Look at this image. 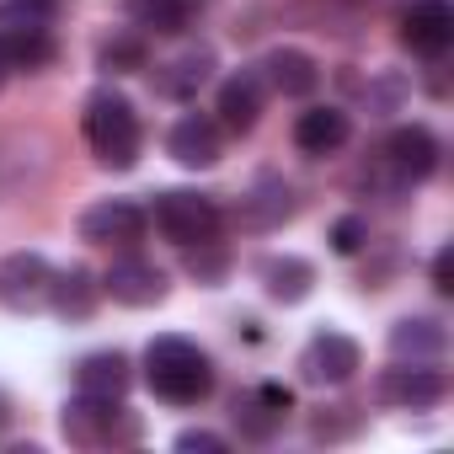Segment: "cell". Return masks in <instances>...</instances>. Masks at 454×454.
<instances>
[{
	"instance_id": "obj_1",
	"label": "cell",
	"mask_w": 454,
	"mask_h": 454,
	"mask_svg": "<svg viewBox=\"0 0 454 454\" xmlns=\"http://www.w3.org/2000/svg\"><path fill=\"white\" fill-rule=\"evenodd\" d=\"M145 380L160 401L171 406H198L208 390H214V364L198 342L187 337H155L145 348Z\"/></svg>"
},
{
	"instance_id": "obj_2",
	"label": "cell",
	"mask_w": 454,
	"mask_h": 454,
	"mask_svg": "<svg viewBox=\"0 0 454 454\" xmlns=\"http://www.w3.org/2000/svg\"><path fill=\"white\" fill-rule=\"evenodd\" d=\"M81 123H86V145L97 150L102 166L129 171V166L139 160V113H134V102H129L123 91H113V86L91 91Z\"/></svg>"
},
{
	"instance_id": "obj_3",
	"label": "cell",
	"mask_w": 454,
	"mask_h": 454,
	"mask_svg": "<svg viewBox=\"0 0 454 454\" xmlns=\"http://www.w3.org/2000/svg\"><path fill=\"white\" fill-rule=\"evenodd\" d=\"M155 231H160L171 247H182V252L214 247V236H219V203H214L208 192L171 187V192L155 198Z\"/></svg>"
},
{
	"instance_id": "obj_4",
	"label": "cell",
	"mask_w": 454,
	"mask_h": 454,
	"mask_svg": "<svg viewBox=\"0 0 454 454\" xmlns=\"http://www.w3.org/2000/svg\"><path fill=\"white\" fill-rule=\"evenodd\" d=\"M65 438L81 443V449H102V443H134L139 438V417L113 401V395H75L65 406Z\"/></svg>"
},
{
	"instance_id": "obj_5",
	"label": "cell",
	"mask_w": 454,
	"mask_h": 454,
	"mask_svg": "<svg viewBox=\"0 0 454 454\" xmlns=\"http://www.w3.org/2000/svg\"><path fill=\"white\" fill-rule=\"evenodd\" d=\"M358 369H364V353H358V342L342 337V332H316V337L305 342V353H300L305 385H348Z\"/></svg>"
},
{
	"instance_id": "obj_6",
	"label": "cell",
	"mask_w": 454,
	"mask_h": 454,
	"mask_svg": "<svg viewBox=\"0 0 454 454\" xmlns=\"http://www.w3.org/2000/svg\"><path fill=\"white\" fill-rule=\"evenodd\" d=\"M374 395L385 401V406H406V411H422V406H438L443 395H449V380L433 369V364H395V369H385L380 380H374Z\"/></svg>"
},
{
	"instance_id": "obj_7",
	"label": "cell",
	"mask_w": 454,
	"mask_h": 454,
	"mask_svg": "<svg viewBox=\"0 0 454 454\" xmlns=\"http://www.w3.org/2000/svg\"><path fill=\"white\" fill-rule=\"evenodd\" d=\"M54 289V268L43 252H12L0 262V300L12 310H43Z\"/></svg>"
},
{
	"instance_id": "obj_8",
	"label": "cell",
	"mask_w": 454,
	"mask_h": 454,
	"mask_svg": "<svg viewBox=\"0 0 454 454\" xmlns=\"http://www.w3.org/2000/svg\"><path fill=\"white\" fill-rule=\"evenodd\" d=\"M401 43L422 59H438L449 54L454 43V6L449 0H411V6L401 12Z\"/></svg>"
},
{
	"instance_id": "obj_9",
	"label": "cell",
	"mask_w": 454,
	"mask_h": 454,
	"mask_svg": "<svg viewBox=\"0 0 454 454\" xmlns=\"http://www.w3.org/2000/svg\"><path fill=\"white\" fill-rule=\"evenodd\" d=\"M145 208L139 203H129V198H102V203H91L86 214H81V241H91V247H134L139 236H145Z\"/></svg>"
},
{
	"instance_id": "obj_10",
	"label": "cell",
	"mask_w": 454,
	"mask_h": 454,
	"mask_svg": "<svg viewBox=\"0 0 454 454\" xmlns=\"http://www.w3.org/2000/svg\"><path fill=\"white\" fill-rule=\"evenodd\" d=\"M385 166H390V182L395 187H411V182H427L438 171V139L433 129L422 123H406L385 139Z\"/></svg>"
},
{
	"instance_id": "obj_11",
	"label": "cell",
	"mask_w": 454,
	"mask_h": 454,
	"mask_svg": "<svg viewBox=\"0 0 454 454\" xmlns=\"http://www.w3.org/2000/svg\"><path fill=\"white\" fill-rule=\"evenodd\" d=\"M102 294H113L129 310H150V305L166 300V273L155 262H145V257H123V262H113L102 273Z\"/></svg>"
},
{
	"instance_id": "obj_12",
	"label": "cell",
	"mask_w": 454,
	"mask_h": 454,
	"mask_svg": "<svg viewBox=\"0 0 454 454\" xmlns=\"http://www.w3.org/2000/svg\"><path fill=\"white\" fill-rule=\"evenodd\" d=\"M166 150H171L176 166H187V171H208V166L224 155V145H219V123L203 118V113H182V118L171 123V134H166Z\"/></svg>"
},
{
	"instance_id": "obj_13",
	"label": "cell",
	"mask_w": 454,
	"mask_h": 454,
	"mask_svg": "<svg viewBox=\"0 0 454 454\" xmlns=\"http://www.w3.org/2000/svg\"><path fill=\"white\" fill-rule=\"evenodd\" d=\"M449 348V326L433 321V316H406L390 326V353L395 358H411V364H438Z\"/></svg>"
},
{
	"instance_id": "obj_14",
	"label": "cell",
	"mask_w": 454,
	"mask_h": 454,
	"mask_svg": "<svg viewBox=\"0 0 454 454\" xmlns=\"http://www.w3.org/2000/svg\"><path fill=\"white\" fill-rule=\"evenodd\" d=\"M348 134H353V123H348L342 107H310V113L294 118V145L305 155H337L348 145Z\"/></svg>"
},
{
	"instance_id": "obj_15",
	"label": "cell",
	"mask_w": 454,
	"mask_h": 454,
	"mask_svg": "<svg viewBox=\"0 0 454 454\" xmlns=\"http://www.w3.org/2000/svg\"><path fill=\"white\" fill-rule=\"evenodd\" d=\"M257 118H262V75L241 70V75H231L219 86V123L231 134H247Z\"/></svg>"
},
{
	"instance_id": "obj_16",
	"label": "cell",
	"mask_w": 454,
	"mask_h": 454,
	"mask_svg": "<svg viewBox=\"0 0 454 454\" xmlns=\"http://www.w3.org/2000/svg\"><path fill=\"white\" fill-rule=\"evenodd\" d=\"M262 70H268L273 91H284V97H310V91L321 86V65H316L305 49H273V54L262 59Z\"/></svg>"
},
{
	"instance_id": "obj_17",
	"label": "cell",
	"mask_w": 454,
	"mask_h": 454,
	"mask_svg": "<svg viewBox=\"0 0 454 454\" xmlns=\"http://www.w3.org/2000/svg\"><path fill=\"white\" fill-rule=\"evenodd\" d=\"M129 358L123 353H86L81 364H75V385L86 390V395H113V401H123V390H129Z\"/></svg>"
},
{
	"instance_id": "obj_18",
	"label": "cell",
	"mask_w": 454,
	"mask_h": 454,
	"mask_svg": "<svg viewBox=\"0 0 454 454\" xmlns=\"http://www.w3.org/2000/svg\"><path fill=\"white\" fill-rule=\"evenodd\" d=\"M208 70H214V54L192 49V54H182V59H171V65L155 70V91L171 97V102H187V97H198V86L208 81Z\"/></svg>"
},
{
	"instance_id": "obj_19",
	"label": "cell",
	"mask_w": 454,
	"mask_h": 454,
	"mask_svg": "<svg viewBox=\"0 0 454 454\" xmlns=\"http://www.w3.org/2000/svg\"><path fill=\"white\" fill-rule=\"evenodd\" d=\"M289 214H294V192L278 176H262L257 192L241 203V224H252V231H273V224H284Z\"/></svg>"
},
{
	"instance_id": "obj_20",
	"label": "cell",
	"mask_w": 454,
	"mask_h": 454,
	"mask_svg": "<svg viewBox=\"0 0 454 454\" xmlns=\"http://www.w3.org/2000/svg\"><path fill=\"white\" fill-rule=\"evenodd\" d=\"M262 284H268L273 300L300 305V300H310V289H316V268H310L305 257H268V262H262Z\"/></svg>"
},
{
	"instance_id": "obj_21",
	"label": "cell",
	"mask_w": 454,
	"mask_h": 454,
	"mask_svg": "<svg viewBox=\"0 0 454 454\" xmlns=\"http://www.w3.org/2000/svg\"><path fill=\"white\" fill-rule=\"evenodd\" d=\"M97 294H102V284H97L86 268H65V273H54L49 305H54L59 316H70V321H86V316H91V305H97Z\"/></svg>"
},
{
	"instance_id": "obj_22",
	"label": "cell",
	"mask_w": 454,
	"mask_h": 454,
	"mask_svg": "<svg viewBox=\"0 0 454 454\" xmlns=\"http://www.w3.org/2000/svg\"><path fill=\"white\" fill-rule=\"evenodd\" d=\"M198 12V0H129V17L134 27L145 33H160V38H176Z\"/></svg>"
},
{
	"instance_id": "obj_23",
	"label": "cell",
	"mask_w": 454,
	"mask_h": 454,
	"mask_svg": "<svg viewBox=\"0 0 454 454\" xmlns=\"http://www.w3.org/2000/svg\"><path fill=\"white\" fill-rule=\"evenodd\" d=\"M97 65H102L107 75H129V70H145V65H150V49H145V38H139V33H118V38H107V43H102Z\"/></svg>"
},
{
	"instance_id": "obj_24",
	"label": "cell",
	"mask_w": 454,
	"mask_h": 454,
	"mask_svg": "<svg viewBox=\"0 0 454 454\" xmlns=\"http://www.w3.org/2000/svg\"><path fill=\"white\" fill-rule=\"evenodd\" d=\"M326 241H332L337 257H353V252H364V241H369V224H364L358 214H342V219L332 224V236H326Z\"/></svg>"
},
{
	"instance_id": "obj_25",
	"label": "cell",
	"mask_w": 454,
	"mask_h": 454,
	"mask_svg": "<svg viewBox=\"0 0 454 454\" xmlns=\"http://www.w3.org/2000/svg\"><path fill=\"white\" fill-rule=\"evenodd\" d=\"M176 449H182V454H192V449H203V454H224L231 443H224L219 433H208V427H187V433H176Z\"/></svg>"
},
{
	"instance_id": "obj_26",
	"label": "cell",
	"mask_w": 454,
	"mask_h": 454,
	"mask_svg": "<svg viewBox=\"0 0 454 454\" xmlns=\"http://www.w3.org/2000/svg\"><path fill=\"white\" fill-rule=\"evenodd\" d=\"M433 289H438V294H454V252H449V247L433 257Z\"/></svg>"
},
{
	"instance_id": "obj_27",
	"label": "cell",
	"mask_w": 454,
	"mask_h": 454,
	"mask_svg": "<svg viewBox=\"0 0 454 454\" xmlns=\"http://www.w3.org/2000/svg\"><path fill=\"white\" fill-rule=\"evenodd\" d=\"M224 273V257L208 252V257H192V278H219Z\"/></svg>"
},
{
	"instance_id": "obj_28",
	"label": "cell",
	"mask_w": 454,
	"mask_h": 454,
	"mask_svg": "<svg viewBox=\"0 0 454 454\" xmlns=\"http://www.w3.org/2000/svg\"><path fill=\"white\" fill-rule=\"evenodd\" d=\"M12 70H17V65H12V54H6V43H0V86H6V81H12Z\"/></svg>"
}]
</instances>
